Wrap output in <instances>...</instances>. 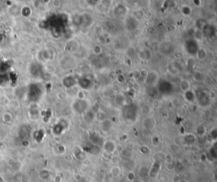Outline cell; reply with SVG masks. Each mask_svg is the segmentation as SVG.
Returning <instances> with one entry per match:
<instances>
[{"mask_svg": "<svg viewBox=\"0 0 217 182\" xmlns=\"http://www.w3.org/2000/svg\"><path fill=\"white\" fill-rule=\"evenodd\" d=\"M184 96H185L186 100H188L190 102H193V100H195V94L193 93L191 89L184 93Z\"/></svg>", "mask_w": 217, "mask_h": 182, "instance_id": "obj_23", "label": "cell"}, {"mask_svg": "<svg viewBox=\"0 0 217 182\" xmlns=\"http://www.w3.org/2000/svg\"><path fill=\"white\" fill-rule=\"evenodd\" d=\"M185 49L189 55H195L199 48L196 40L191 38V39H187L185 42Z\"/></svg>", "mask_w": 217, "mask_h": 182, "instance_id": "obj_5", "label": "cell"}, {"mask_svg": "<svg viewBox=\"0 0 217 182\" xmlns=\"http://www.w3.org/2000/svg\"><path fill=\"white\" fill-rule=\"evenodd\" d=\"M174 165H173V164H169L168 165H167V168H168V169H170V170H172L173 168H174Z\"/></svg>", "mask_w": 217, "mask_h": 182, "instance_id": "obj_44", "label": "cell"}, {"mask_svg": "<svg viewBox=\"0 0 217 182\" xmlns=\"http://www.w3.org/2000/svg\"><path fill=\"white\" fill-rule=\"evenodd\" d=\"M173 181L174 182H180L181 181V179H180V176L179 175H176L174 179H173Z\"/></svg>", "mask_w": 217, "mask_h": 182, "instance_id": "obj_42", "label": "cell"}, {"mask_svg": "<svg viewBox=\"0 0 217 182\" xmlns=\"http://www.w3.org/2000/svg\"><path fill=\"white\" fill-rule=\"evenodd\" d=\"M124 100H125V98H124V96H123V95H121V94H118V95H116V101L118 104L122 105L123 102H124Z\"/></svg>", "mask_w": 217, "mask_h": 182, "instance_id": "obj_32", "label": "cell"}, {"mask_svg": "<svg viewBox=\"0 0 217 182\" xmlns=\"http://www.w3.org/2000/svg\"><path fill=\"white\" fill-rule=\"evenodd\" d=\"M174 45L171 42H163L159 46L160 52L164 55H171L174 52Z\"/></svg>", "mask_w": 217, "mask_h": 182, "instance_id": "obj_10", "label": "cell"}, {"mask_svg": "<svg viewBox=\"0 0 217 182\" xmlns=\"http://www.w3.org/2000/svg\"><path fill=\"white\" fill-rule=\"evenodd\" d=\"M91 140H93V142L95 143V144H98V141H100V140H103L101 139V137L98 135L97 133H93V134H92V135H91Z\"/></svg>", "mask_w": 217, "mask_h": 182, "instance_id": "obj_30", "label": "cell"}, {"mask_svg": "<svg viewBox=\"0 0 217 182\" xmlns=\"http://www.w3.org/2000/svg\"><path fill=\"white\" fill-rule=\"evenodd\" d=\"M182 14H185V15H189V14H191V12H192V9L189 7V6L185 5V6H183L182 8Z\"/></svg>", "mask_w": 217, "mask_h": 182, "instance_id": "obj_31", "label": "cell"}, {"mask_svg": "<svg viewBox=\"0 0 217 182\" xmlns=\"http://www.w3.org/2000/svg\"><path fill=\"white\" fill-rule=\"evenodd\" d=\"M141 152H142L143 153L146 154L149 152V150H148V148L147 147H142V148H141Z\"/></svg>", "mask_w": 217, "mask_h": 182, "instance_id": "obj_39", "label": "cell"}, {"mask_svg": "<svg viewBox=\"0 0 217 182\" xmlns=\"http://www.w3.org/2000/svg\"><path fill=\"white\" fill-rule=\"evenodd\" d=\"M2 120L6 124H11L13 123V121H14V117H13V115H12L11 112L6 111V112H4V114L2 115Z\"/></svg>", "mask_w": 217, "mask_h": 182, "instance_id": "obj_15", "label": "cell"}, {"mask_svg": "<svg viewBox=\"0 0 217 182\" xmlns=\"http://www.w3.org/2000/svg\"><path fill=\"white\" fill-rule=\"evenodd\" d=\"M135 14H136V18H137V19H141V18L143 17V13H142L140 10L136 11V12H135ZM136 18H135V20H136Z\"/></svg>", "mask_w": 217, "mask_h": 182, "instance_id": "obj_37", "label": "cell"}, {"mask_svg": "<svg viewBox=\"0 0 217 182\" xmlns=\"http://www.w3.org/2000/svg\"><path fill=\"white\" fill-rule=\"evenodd\" d=\"M195 136L192 135V134H188V135H186L184 136V141L187 144H193L195 141Z\"/></svg>", "mask_w": 217, "mask_h": 182, "instance_id": "obj_25", "label": "cell"}, {"mask_svg": "<svg viewBox=\"0 0 217 182\" xmlns=\"http://www.w3.org/2000/svg\"><path fill=\"white\" fill-rule=\"evenodd\" d=\"M196 130H197V133H198L199 135H203L204 132H205V129H204V127H203V126H199V127H198Z\"/></svg>", "mask_w": 217, "mask_h": 182, "instance_id": "obj_35", "label": "cell"}, {"mask_svg": "<svg viewBox=\"0 0 217 182\" xmlns=\"http://www.w3.org/2000/svg\"><path fill=\"white\" fill-rule=\"evenodd\" d=\"M156 88H157L159 93H161L165 95H171L174 91L173 84L166 79H159Z\"/></svg>", "mask_w": 217, "mask_h": 182, "instance_id": "obj_1", "label": "cell"}, {"mask_svg": "<svg viewBox=\"0 0 217 182\" xmlns=\"http://www.w3.org/2000/svg\"><path fill=\"white\" fill-rule=\"evenodd\" d=\"M146 93L149 97L155 98L158 95V89L155 86H147L146 89Z\"/></svg>", "mask_w": 217, "mask_h": 182, "instance_id": "obj_16", "label": "cell"}, {"mask_svg": "<svg viewBox=\"0 0 217 182\" xmlns=\"http://www.w3.org/2000/svg\"><path fill=\"white\" fill-rule=\"evenodd\" d=\"M159 75L156 71H148L147 76L145 77V82L148 86H154L159 81Z\"/></svg>", "mask_w": 217, "mask_h": 182, "instance_id": "obj_7", "label": "cell"}, {"mask_svg": "<svg viewBox=\"0 0 217 182\" xmlns=\"http://www.w3.org/2000/svg\"><path fill=\"white\" fill-rule=\"evenodd\" d=\"M180 182H187V181H186V180H181Z\"/></svg>", "mask_w": 217, "mask_h": 182, "instance_id": "obj_49", "label": "cell"}, {"mask_svg": "<svg viewBox=\"0 0 217 182\" xmlns=\"http://www.w3.org/2000/svg\"><path fill=\"white\" fill-rule=\"evenodd\" d=\"M193 79H195L197 82H203L204 80V76L201 71H197L193 75Z\"/></svg>", "mask_w": 217, "mask_h": 182, "instance_id": "obj_26", "label": "cell"}, {"mask_svg": "<svg viewBox=\"0 0 217 182\" xmlns=\"http://www.w3.org/2000/svg\"><path fill=\"white\" fill-rule=\"evenodd\" d=\"M127 177H128V180H134V174L132 173V172L128 174V176H127Z\"/></svg>", "mask_w": 217, "mask_h": 182, "instance_id": "obj_41", "label": "cell"}, {"mask_svg": "<svg viewBox=\"0 0 217 182\" xmlns=\"http://www.w3.org/2000/svg\"><path fill=\"white\" fill-rule=\"evenodd\" d=\"M30 72L33 77L35 78H40L42 77V75L43 74V70H42V65H40L39 63L34 62L31 65L30 67Z\"/></svg>", "mask_w": 217, "mask_h": 182, "instance_id": "obj_11", "label": "cell"}, {"mask_svg": "<svg viewBox=\"0 0 217 182\" xmlns=\"http://www.w3.org/2000/svg\"><path fill=\"white\" fill-rule=\"evenodd\" d=\"M117 79H118V82L123 83L125 81V77H124L122 74H120V75L117 77Z\"/></svg>", "mask_w": 217, "mask_h": 182, "instance_id": "obj_38", "label": "cell"}, {"mask_svg": "<svg viewBox=\"0 0 217 182\" xmlns=\"http://www.w3.org/2000/svg\"><path fill=\"white\" fill-rule=\"evenodd\" d=\"M126 26L127 28L129 30H132V31H135L137 27V21L134 19V18H130L126 21Z\"/></svg>", "mask_w": 217, "mask_h": 182, "instance_id": "obj_17", "label": "cell"}, {"mask_svg": "<svg viewBox=\"0 0 217 182\" xmlns=\"http://www.w3.org/2000/svg\"><path fill=\"white\" fill-rule=\"evenodd\" d=\"M78 84L80 85L81 88L84 89H88L93 87V80L90 76L85 75L83 77L80 78V79L78 80Z\"/></svg>", "mask_w": 217, "mask_h": 182, "instance_id": "obj_6", "label": "cell"}, {"mask_svg": "<svg viewBox=\"0 0 217 182\" xmlns=\"http://www.w3.org/2000/svg\"><path fill=\"white\" fill-rule=\"evenodd\" d=\"M190 88H191V83L189 82L188 80H186V79H183L181 81L180 83V89L182 90V92H187L190 90Z\"/></svg>", "mask_w": 217, "mask_h": 182, "instance_id": "obj_18", "label": "cell"}, {"mask_svg": "<svg viewBox=\"0 0 217 182\" xmlns=\"http://www.w3.org/2000/svg\"><path fill=\"white\" fill-rule=\"evenodd\" d=\"M160 169V162L155 161L152 166V168H150V170H148V175H150L151 177H155L158 175Z\"/></svg>", "mask_w": 217, "mask_h": 182, "instance_id": "obj_12", "label": "cell"}, {"mask_svg": "<svg viewBox=\"0 0 217 182\" xmlns=\"http://www.w3.org/2000/svg\"><path fill=\"white\" fill-rule=\"evenodd\" d=\"M88 100L82 98H79L77 100H75L72 104V109L74 111H76L77 114H82L88 111Z\"/></svg>", "mask_w": 217, "mask_h": 182, "instance_id": "obj_2", "label": "cell"}, {"mask_svg": "<svg viewBox=\"0 0 217 182\" xmlns=\"http://www.w3.org/2000/svg\"><path fill=\"white\" fill-rule=\"evenodd\" d=\"M62 83L65 88H71L76 84V79H74L72 76H68L63 79Z\"/></svg>", "mask_w": 217, "mask_h": 182, "instance_id": "obj_14", "label": "cell"}, {"mask_svg": "<svg viewBox=\"0 0 217 182\" xmlns=\"http://www.w3.org/2000/svg\"><path fill=\"white\" fill-rule=\"evenodd\" d=\"M105 149L108 152H112L116 149V144L111 140H108L107 142H105Z\"/></svg>", "mask_w": 217, "mask_h": 182, "instance_id": "obj_21", "label": "cell"}, {"mask_svg": "<svg viewBox=\"0 0 217 182\" xmlns=\"http://www.w3.org/2000/svg\"><path fill=\"white\" fill-rule=\"evenodd\" d=\"M142 111H143V112H144V114H148V113L150 111V108H149V107L147 106V105H144V107H142Z\"/></svg>", "mask_w": 217, "mask_h": 182, "instance_id": "obj_36", "label": "cell"}, {"mask_svg": "<svg viewBox=\"0 0 217 182\" xmlns=\"http://www.w3.org/2000/svg\"><path fill=\"white\" fill-rule=\"evenodd\" d=\"M21 14L24 16V17H29L31 14H32V10L31 8L28 6H24V7L21 8Z\"/></svg>", "mask_w": 217, "mask_h": 182, "instance_id": "obj_24", "label": "cell"}, {"mask_svg": "<svg viewBox=\"0 0 217 182\" xmlns=\"http://www.w3.org/2000/svg\"><path fill=\"white\" fill-rule=\"evenodd\" d=\"M210 135L213 137V139H215L216 138V129H214L211 133H210Z\"/></svg>", "mask_w": 217, "mask_h": 182, "instance_id": "obj_40", "label": "cell"}, {"mask_svg": "<svg viewBox=\"0 0 217 182\" xmlns=\"http://www.w3.org/2000/svg\"><path fill=\"white\" fill-rule=\"evenodd\" d=\"M201 32H202L203 37L204 36L205 38H213L215 35V27L213 25L205 24L203 26Z\"/></svg>", "mask_w": 217, "mask_h": 182, "instance_id": "obj_9", "label": "cell"}, {"mask_svg": "<svg viewBox=\"0 0 217 182\" xmlns=\"http://www.w3.org/2000/svg\"><path fill=\"white\" fill-rule=\"evenodd\" d=\"M202 38H203L202 32H201L200 30H197L196 32H194V38H195V40L202 39ZM194 38H193V39H194Z\"/></svg>", "mask_w": 217, "mask_h": 182, "instance_id": "obj_33", "label": "cell"}, {"mask_svg": "<svg viewBox=\"0 0 217 182\" xmlns=\"http://www.w3.org/2000/svg\"><path fill=\"white\" fill-rule=\"evenodd\" d=\"M126 8H125V6H124L123 4H117L116 7H115V14H116V15L121 16V15H124V14H126Z\"/></svg>", "mask_w": 217, "mask_h": 182, "instance_id": "obj_19", "label": "cell"}, {"mask_svg": "<svg viewBox=\"0 0 217 182\" xmlns=\"http://www.w3.org/2000/svg\"><path fill=\"white\" fill-rule=\"evenodd\" d=\"M51 57L52 56H51L50 52H49V50H42L39 53V58H40V60H42V61H49V59H51Z\"/></svg>", "mask_w": 217, "mask_h": 182, "instance_id": "obj_20", "label": "cell"}, {"mask_svg": "<svg viewBox=\"0 0 217 182\" xmlns=\"http://www.w3.org/2000/svg\"><path fill=\"white\" fill-rule=\"evenodd\" d=\"M102 125H103V129L108 130V129H110L111 125H112V123L109 121V120H108V119H106L105 121L102 122Z\"/></svg>", "mask_w": 217, "mask_h": 182, "instance_id": "obj_29", "label": "cell"}, {"mask_svg": "<svg viewBox=\"0 0 217 182\" xmlns=\"http://www.w3.org/2000/svg\"><path fill=\"white\" fill-rule=\"evenodd\" d=\"M95 118V113L92 111H88L85 115V119L88 122H91Z\"/></svg>", "mask_w": 217, "mask_h": 182, "instance_id": "obj_28", "label": "cell"}, {"mask_svg": "<svg viewBox=\"0 0 217 182\" xmlns=\"http://www.w3.org/2000/svg\"><path fill=\"white\" fill-rule=\"evenodd\" d=\"M123 115L126 119L131 121H135L137 117V106L135 104H130L126 106L123 109Z\"/></svg>", "mask_w": 217, "mask_h": 182, "instance_id": "obj_4", "label": "cell"}, {"mask_svg": "<svg viewBox=\"0 0 217 182\" xmlns=\"http://www.w3.org/2000/svg\"><path fill=\"white\" fill-rule=\"evenodd\" d=\"M200 3H201L200 1H194V4H200ZM197 5H198V6H199V4H196V6Z\"/></svg>", "mask_w": 217, "mask_h": 182, "instance_id": "obj_47", "label": "cell"}, {"mask_svg": "<svg viewBox=\"0 0 217 182\" xmlns=\"http://www.w3.org/2000/svg\"><path fill=\"white\" fill-rule=\"evenodd\" d=\"M10 182H13V181H10Z\"/></svg>", "mask_w": 217, "mask_h": 182, "instance_id": "obj_50", "label": "cell"}, {"mask_svg": "<svg viewBox=\"0 0 217 182\" xmlns=\"http://www.w3.org/2000/svg\"><path fill=\"white\" fill-rule=\"evenodd\" d=\"M195 55H196L199 60H204L207 56L206 50H204V49H199Z\"/></svg>", "mask_w": 217, "mask_h": 182, "instance_id": "obj_22", "label": "cell"}, {"mask_svg": "<svg viewBox=\"0 0 217 182\" xmlns=\"http://www.w3.org/2000/svg\"><path fill=\"white\" fill-rule=\"evenodd\" d=\"M133 182H141V181H139V180H134Z\"/></svg>", "mask_w": 217, "mask_h": 182, "instance_id": "obj_48", "label": "cell"}, {"mask_svg": "<svg viewBox=\"0 0 217 182\" xmlns=\"http://www.w3.org/2000/svg\"><path fill=\"white\" fill-rule=\"evenodd\" d=\"M195 99L198 100L199 103L202 107H207L210 103V97L208 96L205 93L202 92V91H197L196 93H195Z\"/></svg>", "mask_w": 217, "mask_h": 182, "instance_id": "obj_8", "label": "cell"}, {"mask_svg": "<svg viewBox=\"0 0 217 182\" xmlns=\"http://www.w3.org/2000/svg\"><path fill=\"white\" fill-rule=\"evenodd\" d=\"M42 96V89L37 83H32L29 86L28 97L30 100L36 102Z\"/></svg>", "mask_w": 217, "mask_h": 182, "instance_id": "obj_3", "label": "cell"}, {"mask_svg": "<svg viewBox=\"0 0 217 182\" xmlns=\"http://www.w3.org/2000/svg\"><path fill=\"white\" fill-rule=\"evenodd\" d=\"M155 141H156V145H158V143H159V139H158L157 136H154V138H153V144H154V145H155Z\"/></svg>", "mask_w": 217, "mask_h": 182, "instance_id": "obj_43", "label": "cell"}, {"mask_svg": "<svg viewBox=\"0 0 217 182\" xmlns=\"http://www.w3.org/2000/svg\"><path fill=\"white\" fill-rule=\"evenodd\" d=\"M4 149V144L2 141H0V151H3Z\"/></svg>", "mask_w": 217, "mask_h": 182, "instance_id": "obj_45", "label": "cell"}, {"mask_svg": "<svg viewBox=\"0 0 217 182\" xmlns=\"http://www.w3.org/2000/svg\"><path fill=\"white\" fill-rule=\"evenodd\" d=\"M100 50H100V48H99V47H95L94 48V51L96 52V53H99V52H100Z\"/></svg>", "mask_w": 217, "mask_h": 182, "instance_id": "obj_46", "label": "cell"}, {"mask_svg": "<svg viewBox=\"0 0 217 182\" xmlns=\"http://www.w3.org/2000/svg\"><path fill=\"white\" fill-rule=\"evenodd\" d=\"M138 56L143 61H148L152 57V54L149 50L144 49L143 50H141L140 52H138Z\"/></svg>", "mask_w": 217, "mask_h": 182, "instance_id": "obj_13", "label": "cell"}, {"mask_svg": "<svg viewBox=\"0 0 217 182\" xmlns=\"http://www.w3.org/2000/svg\"><path fill=\"white\" fill-rule=\"evenodd\" d=\"M144 127H145V128H147V129H150V128H152V127H153V125H154L153 119L149 118L144 119Z\"/></svg>", "mask_w": 217, "mask_h": 182, "instance_id": "obj_27", "label": "cell"}, {"mask_svg": "<svg viewBox=\"0 0 217 182\" xmlns=\"http://www.w3.org/2000/svg\"><path fill=\"white\" fill-rule=\"evenodd\" d=\"M40 177L43 180H46L49 177V172L47 170H42L40 172Z\"/></svg>", "mask_w": 217, "mask_h": 182, "instance_id": "obj_34", "label": "cell"}]
</instances>
